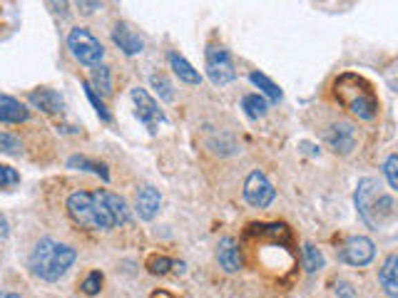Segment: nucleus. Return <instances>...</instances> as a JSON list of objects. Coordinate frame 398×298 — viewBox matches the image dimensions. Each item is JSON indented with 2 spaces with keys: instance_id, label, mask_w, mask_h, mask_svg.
Masks as SVG:
<instances>
[{
  "instance_id": "393cba45",
  "label": "nucleus",
  "mask_w": 398,
  "mask_h": 298,
  "mask_svg": "<svg viewBox=\"0 0 398 298\" xmlns=\"http://www.w3.org/2000/svg\"><path fill=\"white\" fill-rule=\"evenodd\" d=\"M147 268L149 273H155V276H164L169 268H174V261L167 259V256H152V259L147 261Z\"/></svg>"
},
{
  "instance_id": "b1692460",
  "label": "nucleus",
  "mask_w": 398,
  "mask_h": 298,
  "mask_svg": "<svg viewBox=\"0 0 398 298\" xmlns=\"http://www.w3.org/2000/svg\"><path fill=\"white\" fill-rule=\"evenodd\" d=\"M149 82H152L155 92L160 95L164 102H172V99H174V90H172V85H169V80L164 77V74H152V77H149Z\"/></svg>"
},
{
  "instance_id": "bb28decb",
  "label": "nucleus",
  "mask_w": 398,
  "mask_h": 298,
  "mask_svg": "<svg viewBox=\"0 0 398 298\" xmlns=\"http://www.w3.org/2000/svg\"><path fill=\"white\" fill-rule=\"evenodd\" d=\"M100 286H102V273L93 271L85 281H82V293H85V296H97Z\"/></svg>"
},
{
  "instance_id": "f8f14e48",
  "label": "nucleus",
  "mask_w": 398,
  "mask_h": 298,
  "mask_svg": "<svg viewBox=\"0 0 398 298\" xmlns=\"http://www.w3.org/2000/svg\"><path fill=\"white\" fill-rule=\"evenodd\" d=\"M217 261L222 264V268L227 273H236L239 268H242V254H239V244H236L231 236H224V239H219Z\"/></svg>"
},
{
  "instance_id": "f3484780",
  "label": "nucleus",
  "mask_w": 398,
  "mask_h": 298,
  "mask_svg": "<svg viewBox=\"0 0 398 298\" xmlns=\"http://www.w3.org/2000/svg\"><path fill=\"white\" fill-rule=\"evenodd\" d=\"M169 65H172L174 74H177L182 82H187V85H199V82H202V74H199L184 57L177 55V52H169Z\"/></svg>"
},
{
  "instance_id": "423d86ee",
  "label": "nucleus",
  "mask_w": 398,
  "mask_h": 298,
  "mask_svg": "<svg viewBox=\"0 0 398 298\" xmlns=\"http://www.w3.org/2000/svg\"><path fill=\"white\" fill-rule=\"evenodd\" d=\"M205 65H207L209 80L217 87L229 85V82L234 80V74H236L234 62H231L227 48H222V45H209V48L205 50Z\"/></svg>"
},
{
  "instance_id": "6ab92c4d",
  "label": "nucleus",
  "mask_w": 398,
  "mask_h": 298,
  "mask_svg": "<svg viewBox=\"0 0 398 298\" xmlns=\"http://www.w3.org/2000/svg\"><path fill=\"white\" fill-rule=\"evenodd\" d=\"M301 261H304L306 273H316L319 268H323V254L311 241H306L304 248H301Z\"/></svg>"
},
{
  "instance_id": "a211bd4d",
  "label": "nucleus",
  "mask_w": 398,
  "mask_h": 298,
  "mask_svg": "<svg viewBox=\"0 0 398 298\" xmlns=\"http://www.w3.org/2000/svg\"><path fill=\"white\" fill-rule=\"evenodd\" d=\"M68 167L70 169H85V172H93L97 174V177H102V179H110V172H107V167L102 164V161H93V159H87V157H80V155H75L68 159Z\"/></svg>"
},
{
  "instance_id": "412c9836",
  "label": "nucleus",
  "mask_w": 398,
  "mask_h": 298,
  "mask_svg": "<svg viewBox=\"0 0 398 298\" xmlns=\"http://www.w3.org/2000/svg\"><path fill=\"white\" fill-rule=\"evenodd\" d=\"M90 87H93L95 92L100 95H112V80H110V68H105V65H95L93 70V82H90Z\"/></svg>"
},
{
  "instance_id": "c85d7f7f",
  "label": "nucleus",
  "mask_w": 398,
  "mask_h": 298,
  "mask_svg": "<svg viewBox=\"0 0 398 298\" xmlns=\"http://www.w3.org/2000/svg\"><path fill=\"white\" fill-rule=\"evenodd\" d=\"M20 181V174L12 167H3L0 164V189H8V186H15Z\"/></svg>"
},
{
  "instance_id": "ddd939ff",
  "label": "nucleus",
  "mask_w": 398,
  "mask_h": 298,
  "mask_svg": "<svg viewBox=\"0 0 398 298\" xmlns=\"http://www.w3.org/2000/svg\"><path fill=\"white\" fill-rule=\"evenodd\" d=\"M28 99H30L32 107H37L45 115H62V110H65V102L55 90H32Z\"/></svg>"
},
{
  "instance_id": "1a4fd4ad",
  "label": "nucleus",
  "mask_w": 398,
  "mask_h": 298,
  "mask_svg": "<svg viewBox=\"0 0 398 298\" xmlns=\"http://www.w3.org/2000/svg\"><path fill=\"white\" fill-rule=\"evenodd\" d=\"M376 256V246L366 236H351L341 248H339V261L348 266H366Z\"/></svg>"
},
{
  "instance_id": "f257e3e1",
  "label": "nucleus",
  "mask_w": 398,
  "mask_h": 298,
  "mask_svg": "<svg viewBox=\"0 0 398 298\" xmlns=\"http://www.w3.org/2000/svg\"><path fill=\"white\" fill-rule=\"evenodd\" d=\"M68 211L73 221H77L85 229L107 231L120 223L130 221V211L120 194H112L107 189L97 192H75L68 197Z\"/></svg>"
},
{
  "instance_id": "aec40b11",
  "label": "nucleus",
  "mask_w": 398,
  "mask_h": 298,
  "mask_svg": "<svg viewBox=\"0 0 398 298\" xmlns=\"http://www.w3.org/2000/svg\"><path fill=\"white\" fill-rule=\"evenodd\" d=\"M249 80H252V85H254V87H259L261 92L267 95V97L272 99V102H279V99H281V90H279V85L269 80L267 74L252 72V74H249Z\"/></svg>"
},
{
  "instance_id": "2f4dec72",
  "label": "nucleus",
  "mask_w": 398,
  "mask_h": 298,
  "mask_svg": "<svg viewBox=\"0 0 398 298\" xmlns=\"http://www.w3.org/2000/svg\"><path fill=\"white\" fill-rule=\"evenodd\" d=\"M298 147L304 149V152H309V155H314V157L319 155V152H316V147H314V144H309V142H298Z\"/></svg>"
},
{
  "instance_id": "cd10ccee",
  "label": "nucleus",
  "mask_w": 398,
  "mask_h": 298,
  "mask_svg": "<svg viewBox=\"0 0 398 298\" xmlns=\"http://www.w3.org/2000/svg\"><path fill=\"white\" fill-rule=\"evenodd\" d=\"M396 169H398V157L391 155L388 159H386V164H383V174H386V179H388V186H391V189H398V174H396Z\"/></svg>"
},
{
  "instance_id": "20e7f679",
  "label": "nucleus",
  "mask_w": 398,
  "mask_h": 298,
  "mask_svg": "<svg viewBox=\"0 0 398 298\" xmlns=\"http://www.w3.org/2000/svg\"><path fill=\"white\" fill-rule=\"evenodd\" d=\"M356 209L361 219L371 229H383L396 219V201L391 194L381 192V184L376 179H361L356 186Z\"/></svg>"
},
{
  "instance_id": "72a5a7b5",
  "label": "nucleus",
  "mask_w": 398,
  "mask_h": 298,
  "mask_svg": "<svg viewBox=\"0 0 398 298\" xmlns=\"http://www.w3.org/2000/svg\"><path fill=\"white\" fill-rule=\"evenodd\" d=\"M3 298H20L18 293H3Z\"/></svg>"
},
{
  "instance_id": "5701e85b",
  "label": "nucleus",
  "mask_w": 398,
  "mask_h": 298,
  "mask_svg": "<svg viewBox=\"0 0 398 298\" xmlns=\"http://www.w3.org/2000/svg\"><path fill=\"white\" fill-rule=\"evenodd\" d=\"M82 87H85L87 99H90V102H93L95 112H97V117L102 119V122H112V115H110V110H107V107H105V102H102V97H100V95L95 92L93 87H90V82H82Z\"/></svg>"
},
{
  "instance_id": "473e14b6",
  "label": "nucleus",
  "mask_w": 398,
  "mask_h": 298,
  "mask_svg": "<svg viewBox=\"0 0 398 298\" xmlns=\"http://www.w3.org/2000/svg\"><path fill=\"white\" fill-rule=\"evenodd\" d=\"M149 298H174V296H172V293H167V291H155Z\"/></svg>"
},
{
  "instance_id": "6e6552de",
  "label": "nucleus",
  "mask_w": 398,
  "mask_h": 298,
  "mask_svg": "<svg viewBox=\"0 0 398 298\" xmlns=\"http://www.w3.org/2000/svg\"><path fill=\"white\" fill-rule=\"evenodd\" d=\"M274 197H276V192H274L272 181L267 179V174L259 172V169H254V172L249 174L247 181H244V199H247L249 204L254 206V209H264V206L272 204Z\"/></svg>"
},
{
  "instance_id": "9d476101",
  "label": "nucleus",
  "mask_w": 398,
  "mask_h": 298,
  "mask_svg": "<svg viewBox=\"0 0 398 298\" xmlns=\"http://www.w3.org/2000/svg\"><path fill=\"white\" fill-rule=\"evenodd\" d=\"M323 139L336 155H351L356 147V127L351 122H336L323 132Z\"/></svg>"
},
{
  "instance_id": "7c9ffc66",
  "label": "nucleus",
  "mask_w": 398,
  "mask_h": 298,
  "mask_svg": "<svg viewBox=\"0 0 398 298\" xmlns=\"http://www.w3.org/2000/svg\"><path fill=\"white\" fill-rule=\"evenodd\" d=\"M8 231H10V229H8V221H6V217H3V214H0V239H6V236H8Z\"/></svg>"
},
{
  "instance_id": "4468645a",
  "label": "nucleus",
  "mask_w": 398,
  "mask_h": 298,
  "mask_svg": "<svg viewBox=\"0 0 398 298\" xmlns=\"http://www.w3.org/2000/svg\"><path fill=\"white\" fill-rule=\"evenodd\" d=\"M160 204H162V197L157 192L155 186H144L140 197H137V217L142 219V221H152L157 217V211H160Z\"/></svg>"
},
{
  "instance_id": "dca6fc26",
  "label": "nucleus",
  "mask_w": 398,
  "mask_h": 298,
  "mask_svg": "<svg viewBox=\"0 0 398 298\" xmlns=\"http://www.w3.org/2000/svg\"><path fill=\"white\" fill-rule=\"evenodd\" d=\"M379 281L383 286L386 296L396 298L398 296V256L396 254H388L383 261V266L379 271Z\"/></svg>"
},
{
  "instance_id": "39448f33",
  "label": "nucleus",
  "mask_w": 398,
  "mask_h": 298,
  "mask_svg": "<svg viewBox=\"0 0 398 298\" xmlns=\"http://www.w3.org/2000/svg\"><path fill=\"white\" fill-rule=\"evenodd\" d=\"M68 48L82 65H100V60L105 55L102 43H100L90 30H85V28H73V30H70Z\"/></svg>"
},
{
  "instance_id": "0eeeda50",
  "label": "nucleus",
  "mask_w": 398,
  "mask_h": 298,
  "mask_svg": "<svg viewBox=\"0 0 398 298\" xmlns=\"http://www.w3.org/2000/svg\"><path fill=\"white\" fill-rule=\"evenodd\" d=\"M132 102H135L137 119L147 127L149 135H157V127L164 122V115H162L160 105L149 97V92L147 90H142V87H135V90H132Z\"/></svg>"
},
{
  "instance_id": "7ed1b4c3",
  "label": "nucleus",
  "mask_w": 398,
  "mask_h": 298,
  "mask_svg": "<svg viewBox=\"0 0 398 298\" xmlns=\"http://www.w3.org/2000/svg\"><path fill=\"white\" fill-rule=\"evenodd\" d=\"M75 259H77V254H75L73 246L55 241V239H40L35 244V248H32L28 264H30V271L35 273L37 279L53 284V281H60L68 273Z\"/></svg>"
},
{
  "instance_id": "f03ea898",
  "label": "nucleus",
  "mask_w": 398,
  "mask_h": 298,
  "mask_svg": "<svg viewBox=\"0 0 398 298\" xmlns=\"http://www.w3.org/2000/svg\"><path fill=\"white\" fill-rule=\"evenodd\" d=\"M334 97L339 99V105L346 107L359 119H373L379 115V97L373 92L371 82L356 72H343L336 77Z\"/></svg>"
},
{
  "instance_id": "4be33fe9",
  "label": "nucleus",
  "mask_w": 398,
  "mask_h": 298,
  "mask_svg": "<svg viewBox=\"0 0 398 298\" xmlns=\"http://www.w3.org/2000/svg\"><path fill=\"white\" fill-rule=\"evenodd\" d=\"M242 110L247 112V117L252 119H259L267 115L269 105H267V99L261 97V95H247V97L242 99Z\"/></svg>"
},
{
  "instance_id": "a878e982",
  "label": "nucleus",
  "mask_w": 398,
  "mask_h": 298,
  "mask_svg": "<svg viewBox=\"0 0 398 298\" xmlns=\"http://www.w3.org/2000/svg\"><path fill=\"white\" fill-rule=\"evenodd\" d=\"M20 149H23V144H20L18 137L0 132V152H6V155H20Z\"/></svg>"
},
{
  "instance_id": "c756f323",
  "label": "nucleus",
  "mask_w": 398,
  "mask_h": 298,
  "mask_svg": "<svg viewBox=\"0 0 398 298\" xmlns=\"http://www.w3.org/2000/svg\"><path fill=\"white\" fill-rule=\"evenodd\" d=\"M336 296L339 298H356V288L348 281H339L336 284Z\"/></svg>"
},
{
  "instance_id": "2eb2a0df",
  "label": "nucleus",
  "mask_w": 398,
  "mask_h": 298,
  "mask_svg": "<svg viewBox=\"0 0 398 298\" xmlns=\"http://www.w3.org/2000/svg\"><path fill=\"white\" fill-rule=\"evenodd\" d=\"M30 117V110L18 102L15 97H8V95H0V122H8V124H18L25 122Z\"/></svg>"
},
{
  "instance_id": "9b49d317",
  "label": "nucleus",
  "mask_w": 398,
  "mask_h": 298,
  "mask_svg": "<svg viewBox=\"0 0 398 298\" xmlns=\"http://www.w3.org/2000/svg\"><path fill=\"white\" fill-rule=\"evenodd\" d=\"M112 43L122 50L124 55H140L144 50V40L135 32V28L127 23H117L112 28Z\"/></svg>"
}]
</instances>
